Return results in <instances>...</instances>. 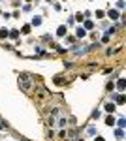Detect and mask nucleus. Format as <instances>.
I'll list each match as a JSON object with an SVG mask.
<instances>
[{
    "instance_id": "1",
    "label": "nucleus",
    "mask_w": 126,
    "mask_h": 141,
    "mask_svg": "<svg viewBox=\"0 0 126 141\" xmlns=\"http://www.w3.org/2000/svg\"><path fill=\"white\" fill-rule=\"evenodd\" d=\"M21 83H23V87L26 88V90L30 88V81H28V77H26V75H23V77H21Z\"/></svg>"
}]
</instances>
